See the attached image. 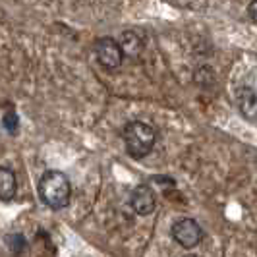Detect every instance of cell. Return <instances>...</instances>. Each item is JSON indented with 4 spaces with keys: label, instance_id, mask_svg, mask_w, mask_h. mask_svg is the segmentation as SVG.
Listing matches in <instances>:
<instances>
[{
    "label": "cell",
    "instance_id": "obj_10",
    "mask_svg": "<svg viewBox=\"0 0 257 257\" xmlns=\"http://www.w3.org/2000/svg\"><path fill=\"white\" fill-rule=\"evenodd\" d=\"M6 242H8V245H10V249H12L14 253H20L26 247V238L22 234H10L6 238Z\"/></svg>",
    "mask_w": 257,
    "mask_h": 257
},
{
    "label": "cell",
    "instance_id": "obj_4",
    "mask_svg": "<svg viewBox=\"0 0 257 257\" xmlns=\"http://www.w3.org/2000/svg\"><path fill=\"white\" fill-rule=\"evenodd\" d=\"M95 54L99 64L103 66L104 70H116L120 68L122 60H124V52L120 43L112 37H101L95 43Z\"/></svg>",
    "mask_w": 257,
    "mask_h": 257
},
{
    "label": "cell",
    "instance_id": "obj_1",
    "mask_svg": "<svg viewBox=\"0 0 257 257\" xmlns=\"http://www.w3.org/2000/svg\"><path fill=\"white\" fill-rule=\"evenodd\" d=\"M37 192L45 205L58 211L68 207L72 199V182L60 170H47L39 180Z\"/></svg>",
    "mask_w": 257,
    "mask_h": 257
},
{
    "label": "cell",
    "instance_id": "obj_11",
    "mask_svg": "<svg viewBox=\"0 0 257 257\" xmlns=\"http://www.w3.org/2000/svg\"><path fill=\"white\" fill-rule=\"evenodd\" d=\"M247 16H249L253 22H257V0H251V2L247 4Z\"/></svg>",
    "mask_w": 257,
    "mask_h": 257
},
{
    "label": "cell",
    "instance_id": "obj_12",
    "mask_svg": "<svg viewBox=\"0 0 257 257\" xmlns=\"http://www.w3.org/2000/svg\"><path fill=\"white\" fill-rule=\"evenodd\" d=\"M182 257H197V255H192V253H188V255H182Z\"/></svg>",
    "mask_w": 257,
    "mask_h": 257
},
{
    "label": "cell",
    "instance_id": "obj_7",
    "mask_svg": "<svg viewBox=\"0 0 257 257\" xmlns=\"http://www.w3.org/2000/svg\"><path fill=\"white\" fill-rule=\"evenodd\" d=\"M18 192L16 172L8 167H0V201H12Z\"/></svg>",
    "mask_w": 257,
    "mask_h": 257
},
{
    "label": "cell",
    "instance_id": "obj_3",
    "mask_svg": "<svg viewBox=\"0 0 257 257\" xmlns=\"http://www.w3.org/2000/svg\"><path fill=\"white\" fill-rule=\"evenodd\" d=\"M170 234H172L174 242L180 244L182 247H186V249H192L195 245H199L203 240V228L199 226V222L188 219V217L176 220L170 228Z\"/></svg>",
    "mask_w": 257,
    "mask_h": 257
},
{
    "label": "cell",
    "instance_id": "obj_6",
    "mask_svg": "<svg viewBox=\"0 0 257 257\" xmlns=\"http://www.w3.org/2000/svg\"><path fill=\"white\" fill-rule=\"evenodd\" d=\"M236 104H238L240 112L245 118H249V120L257 118V91L253 87H249V85L238 87V91H236Z\"/></svg>",
    "mask_w": 257,
    "mask_h": 257
},
{
    "label": "cell",
    "instance_id": "obj_2",
    "mask_svg": "<svg viewBox=\"0 0 257 257\" xmlns=\"http://www.w3.org/2000/svg\"><path fill=\"white\" fill-rule=\"evenodd\" d=\"M122 138H124V145H126L130 157L140 161L153 151L155 142H157V132L151 124L142 122V120H134V122L126 124Z\"/></svg>",
    "mask_w": 257,
    "mask_h": 257
},
{
    "label": "cell",
    "instance_id": "obj_5",
    "mask_svg": "<svg viewBox=\"0 0 257 257\" xmlns=\"http://www.w3.org/2000/svg\"><path fill=\"white\" fill-rule=\"evenodd\" d=\"M130 207H132L134 213L140 215V217L151 215L155 211V207H157V197H155L153 188H151L149 184L138 186V188L132 192V195H130Z\"/></svg>",
    "mask_w": 257,
    "mask_h": 257
},
{
    "label": "cell",
    "instance_id": "obj_8",
    "mask_svg": "<svg viewBox=\"0 0 257 257\" xmlns=\"http://www.w3.org/2000/svg\"><path fill=\"white\" fill-rule=\"evenodd\" d=\"M118 43H120V47H122L124 56H128V58H138L143 52V47H145V45H143V39L140 37L136 31H124Z\"/></svg>",
    "mask_w": 257,
    "mask_h": 257
},
{
    "label": "cell",
    "instance_id": "obj_9",
    "mask_svg": "<svg viewBox=\"0 0 257 257\" xmlns=\"http://www.w3.org/2000/svg\"><path fill=\"white\" fill-rule=\"evenodd\" d=\"M2 126H4V130H8V134L14 136L18 132V128H20V118H18V114L14 110H8L6 114L2 116Z\"/></svg>",
    "mask_w": 257,
    "mask_h": 257
}]
</instances>
